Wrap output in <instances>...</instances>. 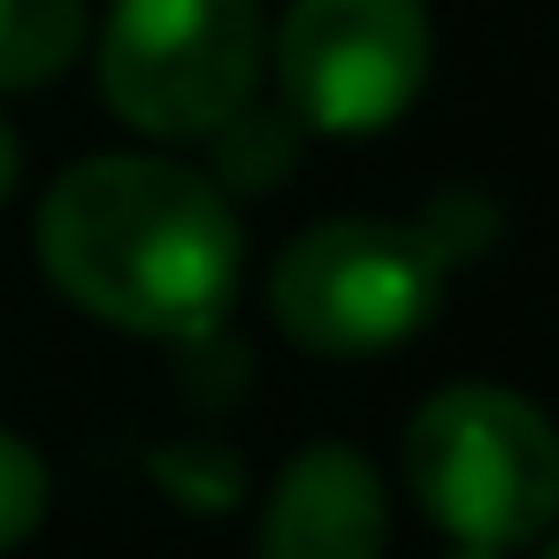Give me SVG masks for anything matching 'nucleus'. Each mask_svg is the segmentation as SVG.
<instances>
[{
  "label": "nucleus",
  "instance_id": "1",
  "mask_svg": "<svg viewBox=\"0 0 559 559\" xmlns=\"http://www.w3.org/2000/svg\"><path fill=\"white\" fill-rule=\"evenodd\" d=\"M39 276L100 330L192 345L230 330L246 292L238 200L169 146L70 162L32 215Z\"/></svg>",
  "mask_w": 559,
  "mask_h": 559
},
{
  "label": "nucleus",
  "instance_id": "2",
  "mask_svg": "<svg viewBox=\"0 0 559 559\" xmlns=\"http://www.w3.org/2000/svg\"><path fill=\"white\" fill-rule=\"evenodd\" d=\"M399 475L421 521L467 559H506L544 544L559 513V437L551 414L513 383H444L406 414Z\"/></svg>",
  "mask_w": 559,
  "mask_h": 559
},
{
  "label": "nucleus",
  "instance_id": "3",
  "mask_svg": "<svg viewBox=\"0 0 559 559\" xmlns=\"http://www.w3.org/2000/svg\"><path fill=\"white\" fill-rule=\"evenodd\" d=\"M85 47L108 116L146 146H200L269 78L261 0H108Z\"/></svg>",
  "mask_w": 559,
  "mask_h": 559
},
{
  "label": "nucleus",
  "instance_id": "4",
  "mask_svg": "<svg viewBox=\"0 0 559 559\" xmlns=\"http://www.w3.org/2000/svg\"><path fill=\"white\" fill-rule=\"evenodd\" d=\"M444 284L452 261L421 223L330 215L269 261V314L314 360H376L437 322Z\"/></svg>",
  "mask_w": 559,
  "mask_h": 559
},
{
  "label": "nucleus",
  "instance_id": "5",
  "mask_svg": "<svg viewBox=\"0 0 559 559\" xmlns=\"http://www.w3.org/2000/svg\"><path fill=\"white\" fill-rule=\"evenodd\" d=\"M269 78L307 139H383L437 78L429 0H292L269 32Z\"/></svg>",
  "mask_w": 559,
  "mask_h": 559
},
{
  "label": "nucleus",
  "instance_id": "6",
  "mask_svg": "<svg viewBox=\"0 0 559 559\" xmlns=\"http://www.w3.org/2000/svg\"><path fill=\"white\" fill-rule=\"evenodd\" d=\"M391 544V490L360 444H307L261 506L269 559H376Z\"/></svg>",
  "mask_w": 559,
  "mask_h": 559
},
{
  "label": "nucleus",
  "instance_id": "7",
  "mask_svg": "<svg viewBox=\"0 0 559 559\" xmlns=\"http://www.w3.org/2000/svg\"><path fill=\"white\" fill-rule=\"evenodd\" d=\"M200 169L246 207V200H269V192H284L292 185V169H299V154H307V131H299V116L284 108V100H246L238 116H223L207 139H200Z\"/></svg>",
  "mask_w": 559,
  "mask_h": 559
},
{
  "label": "nucleus",
  "instance_id": "8",
  "mask_svg": "<svg viewBox=\"0 0 559 559\" xmlns=\"http://www.w3.org/2000/svg\"><path fill=\"white\" fill-rule=\"evenodd\" d=\"M93 39V0H0V100L47 93Z\"/></svg>",
  "mask_w": 559,
  "mask_h": 559
},
{
  "label": "nucleus",
  "instance_id": "9",
  "mask_svg": "<svg viewBox=\"0 0 559 559\" xmlns=\"http://www.w3.org/2000/svg\"><path fill=\"white\" fill-rule=\"evenodd\" d=\"M146 475H154V490L169 506L207 513V521L246 506V460L230 444H215V437H169V444H154L146 452Z\"/></svg>",
  "mask_w": 559,
  "mask_h": 559
},
{
  "label": "nucleus",
  "instance_id": "10",
  "mask_svg": "<svg viewBox=\"0 0 559 559\" xmlns=\"http://www.w3.org/2000/svg\"><path fill=\"white\" fill-rule=\"evenodd\" d=\"M47 506H55V475H47L39 444L0 421V551L32 544L47 528Z\"/></svg>",
  "mask_w": 559,
  "mask_h": 559
},
{
  "label": "nucleus",
  "instance_id": "11",
  "mask_svg": "<svg viewBox=\"0 0 559 559\" xmlns=\"http://www.w3.org/2000/svg\"><path fill=\"white\" fill-rule=\"evenodd\" d=\"M437 246H444V261H475V253H490L498 246V207L475 192V185H452V192H437L421 215H414Z\"/></svg>",
  "mask_w": 559,
  "mask_h": 559
},
{
  "label": "nucleus",
  "instance_id": "12",
  "mask_svg": "<svg viewBox=\"0 0 559 559\" xmlns=\"http://www.w3.org/2000/svg\"><path fill=\"white\" fill-rule=\"evenodd\" d=\"M16 185H24V146H16V131L0 123V207L16 200Z\"/></svg>",
  "mask_w": 559,
  "mask_h": 559
}]
</instances>
